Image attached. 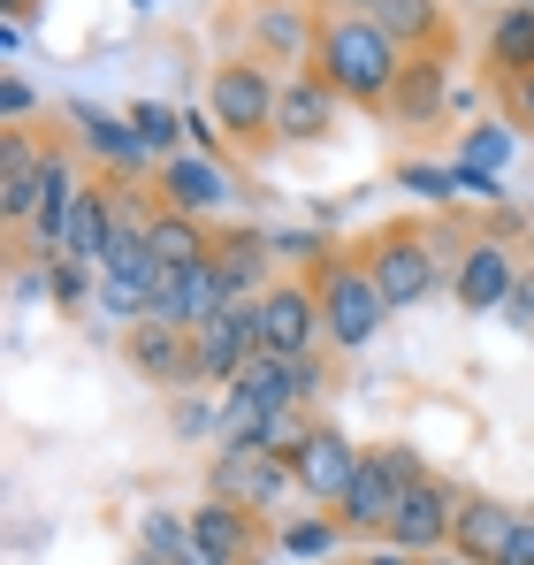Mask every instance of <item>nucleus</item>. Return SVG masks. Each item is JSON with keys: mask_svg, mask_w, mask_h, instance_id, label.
<instances>
[{"mask_svg": "<svg viewBox=\"0 0 534 565\" xmlns=\"http://www.w3.org/2000/svg\"><path fill=\"white\" fill-rule=\"evenodd\" d=\"M329 93L359 107V115H389L397 93V70H405V46L374 23V15H321V39H313V62H306Z\"/></svg>", "mask_w": 534, "mask_h": 565, "instance_id": "1", "label": "nucleus"}, {"mask_svg": "<svg viewBox=\"0 0 534 565\" xmlns=\"http://www.w3.org/2000/svg\"><path fill=\"white\" fill-rule=\"evenodd\" d=\"M306 282H313V298H321V321H329V344H337V352H359V344L382 337L389 298L374 290L359 245H306Z\"/></svg>", "mask_w": 534, "mask_h": 565, "instance_id": "2", "label": "nucleus"}, {"mask_svg": "<svg viewBox=\"0 0 534 565\" xmlns=\"http://www.w3.org/2000/svg\"><path fill=\"white\" fill-rule=\"evenodd\" d=\"M359 260H366L374 290L389 298V313H405V306H428V298H436V282H444V260H436V230H428L420 214L374 222V230L359 237Z\"/></svg>", "mask_w": 534, "mask_h": 565, "instance_id": "3", "label": "nucleus"}, {"mask_svg": "<svg viewBox=\"0 0 534 565\" xmlns=\"http://www.w3.org/2000/svg\"><path fill=\"white\" fill-rule=\"evenodd\" d=\"M275 93H282V77H267V62H253V54H229V62L214 70V85H206L214 130H222L245 161L282 153V146H275Z\"/></svg>", "mask_w": 534, "mask_h": 565, "instance_id": "4", "label": "nucleus"}, {"mask_svg": "<svg viewBox=\"0 0 534 565\" xmlns=\"http://www.w3.org/2000/svg\"><path fill=\"white\" fill-rule=\"evenodd\" d=\"M329 337V321H321V298H313V282L306 276H275L260 290V352L275 360H313V344Z\"/></svg>", "mask_w": 534, "mask_h": 565, "instance_id": "5", "label": "nucleus"}, {"mask_svg": "<svg viewBox=\"0 0 534 565\" xmlns=\"http://www.w3.org/2000/svg\"><path fill=\"white\" fill-rule=\"evenodd\" d=\"M458 481H444V473H428V481H413L405 497H397V520H389V551H413V558H436V551H450V520H458Z\"/></svg>", "mask_w": 534, "mask_h": 565, "instance_id": "6", "label": "nucleus"}, {"mask_svg": "<svg viewBox=\"0 0 534 565\" xmlns=\"http://www.w3.org/2000/svg\"><path fill=\"white\" fill-rule=\"evenodd\" d=\"M359 459H366V444H352L337 420H313V436L298 444V459H290V481L313 497V504H344V489H352V473H359Z\"/></svg>", "mask_w": 534, "mask_h": 565, "instance_id": "7", "label": "nucleus"}, {"mask_svg": "<svg viewBox=\"0 0 534 565\" xmlns=\"http://www.w3.org/2000/svg\"><path fill=\"white\" fill-rule=\"evenodd\" d=\"M153 191H161V206H177V214H199V222H214L229 199H237V177L214 161V153H169L161 169H153Z\"/></svg>", "mask_w": 534, "mask_h": 565, "instance_id": "8", "label": "nucleus"}, {"mask_svg": "<svg viewBox=\"0 0 534 565\" xmlns=\"http://www.w3.org/2000/svg\"><path fill=\"white\" fill-rule=\"evenodd\" d=\"M298 481L282 459H267V451H214V467H206V497H222V504H253V512H282V497H290Z\"/></svg>", "mask_w": 534, "mask_h": 565, "instance_id": "9", "label": "nucleus"}, {"mask_svg": "<svg viewBox=\"0 0 534 565\" xmlns=\"http://www.w3.org/2000/svg\"><path fill=\"white\" fill-rule=\"evenodd\" d=\"M191 360H199V382H222V390H229V382L260 360V298H253V306L214 313V321L191 337Z\"/></svg>", "mask_w": 534, "mask_h": 565, "instance_id": "10", "label": "nucleus"}, {"mask_svg": "<svg viewBox=\"0 0 534 565\" xmlns=\"http://www.w3.org/2000/svg\"><path fill=\"white\" fill-rule=\"evenodd\" d=\"M191 535H199V551H214L222 565H260L267 558V512L253 504H222V497H206V504H191Z\"/></svg>", "mask_w": 534, "mask_h": 565, "instance_id": "11", "label": "nucleus"}, {"mask_svg": "<svg viewBox=\"0 0 534 565\" xmlns=\"http://www.w3.org/2000/svg\"><path fill=\"white\" fill-rule=\"evenodd\" d=\"M397 497H405V481H397V473H389V459L366 444L352 489H344V504H337L344 535H352V543H382V535H389V520H397Z\"/></svg>", "mask_w": 534, "mask_h": 565, "instance_id": "12", "label": "nucleus"}, {"mask_svg": "<svg viewBox=\"0 0 534 565\" xmlns=\"http://www.w3.org/2000/svg\"><path fill=\"white\" fill-rule=\"evenodd\" d=\"M337 115H344V99L329 93L313 70H298L275 93V146H329L337 138Z\"/></svg>", "mask_w": 534, "mask_h": 565, "instance_id": "13", "label": "nucleus"}, {"mask_svg": "<svg viewBox=\"0 0 534 565\" xmlns=\"http://www.w3.org/2000/svg\"><path fill=\"white\" fill-rule=\"evenodd\" d=\"M512 527H520V504H504V497H489V489H466V497H458V520H450V551L466 565H504Z\"/></svg>", "mask_w": 534, "mask_h": 565, "instance_id": "14", "label": "nucleus"}, {"mask_svg": "<svg viewBox=\"0 0 534 565\" xmlns=\"http://www.w3.org/2000/svg\"><path fill=\"white\" fill-rule=\"evenodd\" d=\"M122 360H130V367H138L146 382H199V360H191V329L161 321V313H146V321H130V329H122Z\"/></svg>", "mask_w": 534, "mask_h": 565, "instance_id": "15", "label": "nucleus"}, {"mask_svg": "<svg viewBox=\"0 0 534 565\" xmlns=\"http://www.w3.org/2000/svg\"><path fill=\"white\" fill-rule=\"evenodd\" d=\"M520 268H527V260H512V245H496V237H473V245L458 253L450 298H458L466 313H489V306H504V298H512Z\"/></svg>", "mask_w": 534, "mask_h": 565, "instance_id": "16", "label": "nucleus"}, {"mask_svg": "<svg viewBox=\"0 0 534 565\" xmlns=\"http://www.w3.org/2000/svg\"><path fill=\"white\" fill-rule=\"evenodd\" d=\"M39 184H46V146L31 130H0V214H8L15 237L39 214Z\"/></svg>", "mask_w": 534, "mask_h": 565, "instance_id": "17", "label": "nucleus"}, {"mask_svg": "<svg viewBox=\"0 0 534 565\" xmlns=\"http://www.w3.org/2000/svg\"><path fill=\"white\" fill-rule=\"evenodd\" d=\"M229 390H245L253 405L282 413V405H313V397L329 390V367H321V360H275V352H260V360L229 382Z\"/></svg>", "mask_w": 534, "mask_h": 565, "instance_id": "18", "label": "nucleus"}, {"mask_svg": "<svg viewBox=\"0 0 534 565\" xmlns=\"http://www.w3.org/2000/svg\"><path fill=\"white\" fill-rule=\"evenodd\" d=\"M444 99H450V54H405L397 93H389V115H382V122H397V130H428V122L444 115Z\"/></svg>", "mask_w": 534, "mask_h": 565, "instance_id": "19", "label": "nucleus"}, {"mask_svg": "<svg viewBox=\"0 0 534 565\" xmlns=\"http://www.w3.org/2000/svg\"><path fill=\"white\" fill-rule=\"evenodd\" d=\"M107 237H115V177L99 169V177H85V191H77V214H70V237H62V260H77V268H107Z\"/></svg>", "mask_w": 534, "mask_h": 565, "instance_id": "20", "label": "nucleus"}, {"mask_svg": "<svg viewBox=\"0 0 534 565\" xmlns=\"http://www.w3.org/2000/svg\"><path fill=\"white\" fill-rule=\"evenodd\" d=\"M146 245H153L161 276H191V268H206V260H214L222 230H206L199 214H177V206H161V214H153V230H146Z\"/></svg>", "mask_w": 534, "mask_h": 565, "instance_id": "21", "label": "nucleus"}, {"mask_svg": "<svg viewBox=\"0 0 534 565\" xmlns=\"http://www.w3.org/2000/svg\"><path fill=\"white\" fill-rule=\"evenodd\" d=\"M70 130H85V146H92V161L99 169H115V177H138L146 169V138H138V122L130 115H99V107H70Z\"/></svg>", "mask_w": 534, "mask_h": 565, "instance_id": "22", "label": "nucleus"}, {"mask_svg": "<svg viewBox=\"0 0 534 565\" xmlns=\"http://www.w3.org/2000/svg\"><path fill=\"white\" fill-rule=\"evenodd\" d=\"M275 245H267L260 230H222V245H214V268H222V290H229V306H253L267 282H275V260H267Z\"/></svg>", "mask_w": 534, "mask_h": 565, "instance_id": "23", "label": "nucleus"}, {"mask_svg": "<svg viewBox=\"0 0 534 565\" xmlns=\"http://www.w3.org/2000/svg\"><path fill=\"white\" fill-rule=\"evenodd\" d=\"M481 62H489V85L534 77V0H512V8H496V23H489V46H481Z\"/></svg>", "mask_w": 534, "mask_h": 565, "instance_id": "24", "label": "nucleus"}, {"mask_svg": "<svg viewBox=\"0 0 534 565\" xmlns=\"http://www.w3.org/2000/svg\"><path fill=\"white\" fill-rule=\"evenodd\" d=\"M374 23H382L405 54H450V15H444V0H374Z\"/></svg>", "mask_w": 534, "mask_h": 565, "instance_id": "25", "label": "nucleus"}, {"mask_svg": "<svg viewBox=\"0 0 534 565\" xmlns=\"http://www.w3.org/2000/svg\"><path fill=\"white\" fill-rule=\"evenodd\" d=\"M337 543H344V520H337V512H313V520H290V527L275 535V551H282V558H306V565H321L329 551H337Z\"/></svg>", "mask_w": 534, "mask_h": 565, "instance_id": "26", "label": "nucleus"}, {"mask_svg": "<svg viewBox=\"0 0 534 565\" xmlns=\"http://www.w3.org/2000/svg\"><path fill=\"white\" fill-rule=\"evenodd\" d=\"M306 436H313V413H306V405H282V413H267V428H260V451H267V459H282V467H290Z\"/></svg>", "mask_w": 534, "mask_h": 565, "instance_id": "27", "label": "nucleus"}, {"mask_svg": "<svg viewBox=\"0 0 534 565\" xmlns=\"http://www.w3.org/2000/svg\"><path fill=\"white\" fill-rule=\"evenodd\" d=\"M130 122H138V138L153 146V153H183V115L177 107H161V99H146V107H130Z\"/></svg>", "mask_w": 534, "mask_h": 565, "instance_id": "28", "label": "nucleus"}, {"mask_svg": "<svg viewBox=\"0 0 534 565\" xmlns=\"http://www.w3.org/2000/svg\"><path fill=\"white\" fill-rule=\"evenodd\" d=\"M496 107H504V122L534 138V77H512V85H496Z\"/></svg>", "mask_w": 534, "mask_h": 565, "instance_id": "29", "label": "nucleus"}, {"mask_svg": "<svg viewBox=\"0 0 534 565\" xmlns=\"http://www.w3.org/2000/svg\"><path fill=\"white\" fill-rule=\"evenodd\" d=\"M85 276H92V268H77V260H46V290H54V306H77V298H85Z\"/></svg>", "mask_w": 534, "mask_h": 565, "instance_id": "30", "label": "nucleus"}, {"mask_svg": "<svg viewBox=\"0 0 534 565\" xmlns=\"http://www.w3.org/2000/svg\"><path fill=\"white\" fill-rule=\"evenodd\" d=\"M31 107H39V93H31L23 77H0V115H8V130H23V122H31Z\"/></svg>", "mask_w": 534, "mask_h": 565, "instance_id": "31", "label": "nucleus"}, {"mask_svg": "<svg viewBox=\"0 0 534 565\" xmlns=\"http://www.w3.org/2000/svg\"><path fill=\"white\" fill-rule=\"evenodd\" d=\"M397 184H405V191H428V199H444V191H458V177H444V169H397Z\"/></svg>", "mask_w": 534, "mask_h": 565, "instance_id": "32", "label": "nucleus"}, {"mask_svg": "<svg viewBox=\"0 0 534 565\" xmlns=\"http://www.w3.org/2000/svg\"><path fill=\"white\" fill-rule=\"evenodd\" d=\"M504 313H512L520 329H534V268H520V282H512V298H504Z\"/></svg>", "mask_w": 534, "mask_h": 565, "instance_id": "33", "label": "nucleus"}, {"mask_svg": "<svg viewBox=\"0 0 534 565\" xmlns=\"http://www.w3.org/2000/svg\"><path fill=\"white\" fill-rule=\"evenodd\" d=\"M504 565H534V512H520V527H512V551Z\"/></svg>", "mask_w": 534, "mask_h": 565, "instance_id": "34", "label": "nucleus"}, {"mask_svg": "<svg viewBox=\"0 0 534 565\" xmlns=\"http://www.w3.org/2000/svg\"><path fill=\"white\" fill-rule=\"evenodd\" d=\"M359 565H420V558H413V551H389V543H382V551H366Z\"/></svg>", "mask_w": 534, "mask_h": 565, "instance_id": "35", "label": "nucleus"}, {"mask_svg": "<svg viewBox=\"0 0 534 565\" xmlns=\"http://www.w3.org/2000/svg\"><path fill=\"white\" fill-rule=\"evenodd\" d=\"M329 15H374V0H321Z\"/></svg>", "mask_w": 534, "mask_h": 565, "instance_id": "36", "label": "nucleus"}, {"mask_svg": "<svg viewBox=\"0 0 534 565\" xmlns=\"http://www.w3.org/2000/svg\"><path fill=\"white\" fill-rule=\"evenodd\" d=\"M420 565H466V558H458V551H436V558H420Z\"/></svg>", "mask_w": 534, "mask_h": 565, "instance_id": "37", "label": "nucleus"}, {"mask_svg": "<svg viewBox=\"0 0 534 565\" xmlns=\"http://www.w3.org/2000/svg\"><path fill=\"white\" fill-rule=\"evenodd\" d=\"M8 15H31V0H8Z\"/></svg>", "mask_w": 534, "mask_h": 565, "instance_id": "38", "label": "nucleus"}, {"mask_svg": "<svg viewBox=\"0 0 534 565\" xmlns=\"http://www.w3.org/2000/svg\"><path fill=\"white\" fill-rule=\"evenodd\" d=\"M130 565H161V558H153V551H138V558H130Z\"/></svg>", "mask_w": 534, "mask_h": 565, "instance_id": "39", "label": "nucleus"}, {"mask_svg": "<svg viewBox=\"0 0 534 565\" xmlns=\"http://www.w3.org/2000/svg\"><path fill=\"white\" fill-rule=\"evenodd\" d=\"M321 565H329V558H321Z\"/></svg>", "mask_w": 534, "mask_h": 565, "instance_id": "40", "label": "nucleus"}]
</instances>
